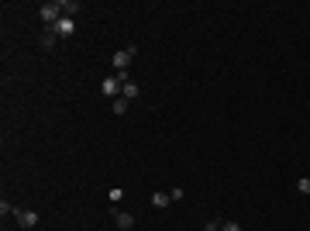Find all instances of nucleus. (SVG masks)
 Listing matches in <instances>:
<instances>
[{
	"mask_svg": "<svg viewBox=\"0 0 310 231\" xmlns=\"http://www.w3.org/2000/svg\"><path fill=\"white\" fill-rule=\"evenodd\" d=\"M38 14H41V21L52 28V24L62 18V7H59V0H48V4H41V7H38Z\"/></svg>",
	"mask_w": 310,
	"mask_h": 231,
	"instance_id": "obj_1",
	"label": "nucleus"
},
{
	"mask_svg": "<svg viewBox=\"0 0 310 231\" xmlns=\"http://www.w3.org/2000/svg\"><path fill=\"white\" fill-rule=\"evenodd\" d=\"M138 56V45H128V49H121V52H114V66L117 73H128V66H131V59Z\"/></svg>",
	"mask_w": 310,
	"mask_h": 231,
	"instance_id": "obj_2",
	"label": "nucleus"
},
{
	"mask_svg": "<svg viewBox=\"0 0 310 231\" xmlns=\"http://www.w3.org/2000/svg\"><path fill=\"white\" fill-rule=\"evenodd\" d=\"M121 86H124V79H121V76L114 73V76H107L104 83H100V94H104V97H114V100H117V94H121Z\"/></svg>",
	"mask_w": 310,
	"mask_h": 231,
	"instance_id": "obj_3",
	"label": "nucleus"
},
{
	"mask_svg": "<svg viewBox=\"0 0 310 231\" xmlns=\"http://www.w3.org/2000/svg\"><path fill=\"white\" fill-rule=\"evenodd\" d=\"M14 221L21 228H35L38 224V211H24V207H14Z\"/></svg>",
	"mask_w": 310,
	"mask_h": 231,
	"instance_id": "obj_4",
	"label": "nucleus"
},
{
	"mask_svg": "<svg viewBox=\"0 0 310 231\" xmlns=\"http://www.w3.org/2000/svg\"><path fill=\"white\" fill-rule=\"evenodd\" d=\"M52 31H56L59 38H69V35L76 31V18H59L56 24H52Z\"/></svg>",
	"mask_w": 310,
	"mask_h": 231,
	"instance_id": "obj_5",
	"label": "nucleus"
},
{
	"mask_svg": "<svg viewBox=\"0 0 310 231\" xmlns=\"http://www.w3.org/2000/svg\"><path fill=\"white\" fill-rule=\"evenodd\" d=\"M111 214H114V221H117V228H121V231H131V228H135V214H128V211H117V207H114Z\"/></svg>",
	"mask_w": 310,
	"mask_h": 231,
	"instance_id": "obj_6",
	"label": "nucleus"
},
{
	"mask_svg": "<svg viewBox=\"0 0 310 231\" xmlns=\"http://www.w3.org/2000/svg\"><path fill=\"white\" fill-rule=\"evenodd\" d=\"M169 204H173V197H169V193H166V190L152 193V207H155V211H166Z\"/></svg>",
	"mask_w": 310,
	"mask_h": 231,
	"instance_id": "obj_7",
	"label": "nucleus"
},
{
	"mask_svg": "<svg viewBox=\"0 0 310 231\" xmlns=\"http://www.w3.org/2000/svg\"><path fill=\"white\" fill-rule=\"evenodd\" d=\"M59 7H62V18H76L79 14V0H59Z\"/></svg>",
	"mask_w": 310,
	"mask_h": 231,
	"instance_id": "obj_8",
	"label": "nucleus"
},
{
	"mask_svg": "<svg viewBox=\"0 0 310 231\" xmlns=\"http://www.w3.org/2000/svg\"><path fill=\"white\" fill-rule=\"evenodd\" d=\"M56 41H59V35L52 31V28H45V31H41V49H56Z\"/></svg>",
	"mask_w": 310,
	"mask_h": 231,
	"instance_id": "obj_9",
	"label": "nucleus"
},
{
	"mask_svg": "<svg viewBox=\"0 0 310 231\" xmlns=\"http://www.w3.org/2000/svg\"><path fill=\"white\" fill-rule=\"evenodd\" d=\"M121 97H124V100H135V97H138V83H135V79H128V83L121 86Z\"/></svg>",
	"mask_w": 310,
	"mask_h": 231,
	"instance_id": "obj_10",
	"label": "nucleus"
},
{
	"mask_svg": "<svg viewBox=\"0 0 310 231\" xmlns=\"http://www.w3.org/2000/svg\"><path fill=\"white\" fill-rule=\"evenodd\" d=\"M128 107H131V100H124V97H117V100H114V114H117V117L128 114Z\"/></svg>",
	"mask_w": 310,
	"mask_h": 231,
	"instance_id": "obj_11",
	"label": "nucleus"
},
{
	"mask_svg": "<svg viewBox=\"0 0 310 231\" xmlns=\"http://www.w3.org/2000/svg\"><path fill=\"white\" fill-rule=\"evenodd\" d=\"M296 190H300V193H310V176H303V179H296Z\"/></svg>",
	"mask_w": 310,
	"mask_h": 231,
	"instance_id": "obj_12",
	"label": "nucleus"
},
{
	"mask_svg": "<svg viewBox=\"0 0 310 231\" xmlns=\"http://www.w3.org/2000/svg\"><path fill=\"white\" fill-rule=\"evenodd\" d=\"M221 224H224V221H217V217H214V221H207V224H203V231H221Z\"/></svg>",
	"mask_w": 310,
	"mask_h": 231,
	"instance_id": "obj_13",
	"label": "nucleus"
},
{
	"mask_svg": "<svg viewBox=\"0 0 310 231\" xmlns=\"http://www.w3.org/2000/svg\"><path fill=\"white\" fill-rule=\"evenodd\" d=\"M221 231H241V224H238V221H224V224H221Z\"/></svg>",
	"mask_w": 310,
	"mask_h": 231,
	"instance_id": "obj_14",
	"label": "nucleus"
},
{
	"mask_svg": "<svg viewBox=\"0 0 310 231\" xmlns=\"http://www.w3.org/2000/svg\"><path fill=\"white\" fill-rule=\"evenodd\" d=\"M0 214L7 217V214H14V204H7V200H0Z\"/></svg>",
	"mask_w": 310,
	"mask_h": 231,
	"instance_id": "obj_15",
	"label": "nucleus"
},
{
	"mask_svg": "<svg viewBox=\"0 0 310 231\" xmlns=\"http://www.w3.org/2000/svg\"><path fill=\"white\" fill-rule=\"evenodd\" d=\"M107 197H111V200H114V204H117V200H121V197H124V190H121V187H114V190L107 193Z\"/></svg>",
	"mask_w": 310,
	"mask_h": 231,
	"instance_id": "obj_16",
	"label": "nucleus"
}]
</instances>
